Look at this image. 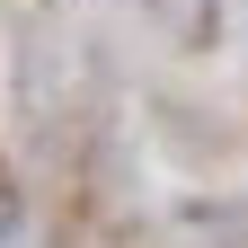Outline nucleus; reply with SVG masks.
<instances>
[{
    "label": "nucleus",
    "instance_id": "obj_1",
    "mask_svg": "<svg viewBox=\"0 0 248 248\" xmlns=\"http://www.w3.org/2000/svg\"><path fill=\"white\" fill-rule=\"evenodd\" d=\"M160 9H177L186 36H213V0H160Z\"/></svg>",
    "mask_w": 248,
    "mask_h": 248
},
{
    "label": "nucleus",
    "instance_id": "obj_2",
    "mask_svg": "<svg viewBox=\"0 0 248 248\" xmlns=\"http://www.w3.org/2000/svg\"><path fill=\"white\" fill-rule=\"evenodd\" d=\"M9 222H18V195H9V186H0V239H9Z\"/></svg>",
    "mask_w": 248,
    "mask_h": 248
}]
</instances>
